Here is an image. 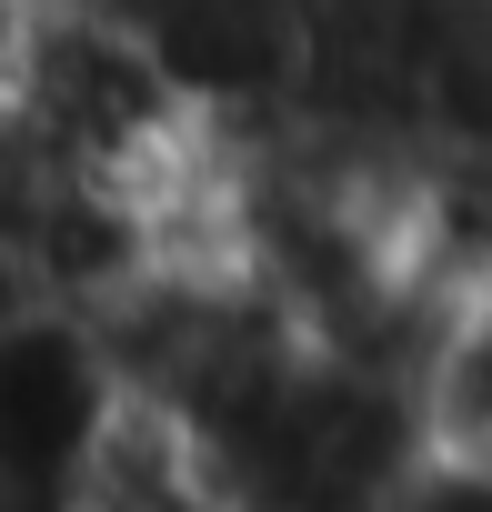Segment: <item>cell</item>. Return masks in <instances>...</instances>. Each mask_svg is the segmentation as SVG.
Wrapping results in <instances>:
<instances>
[{"instance_id": "1", "label": "cell", "mask_w": 492, "mask_h": 512, "mask_svg": "<svg viewBox=\"0 0 492 512\" xmlns=\"http://www.w3.org/2000/svg\"><path fill=\"white\" fill-rule=\"evenodd\" d=\"M412 422H422V462L492 472V302L442 312V332L412 372Z\"/></svg>"}]
</instances>
